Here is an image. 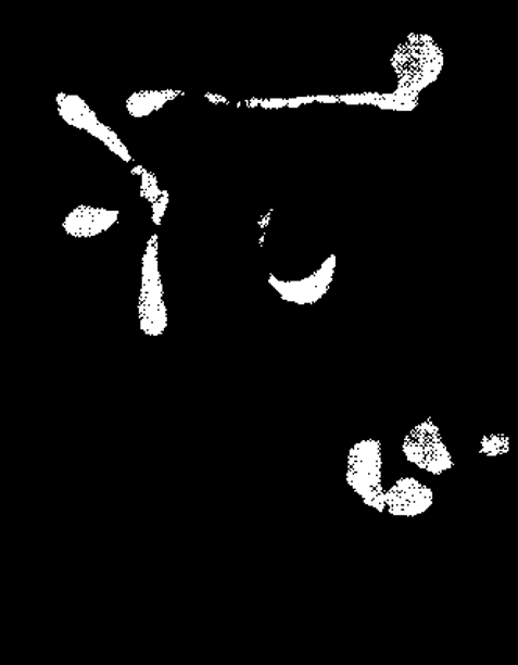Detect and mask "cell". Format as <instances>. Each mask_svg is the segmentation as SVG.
I'll return each instance as SVG.
<instances>
[{
	"mask_svg": "<svg viewBox=\"0 0 518 665\" xmlns=\"http://www.w3.org/2000/svg\"><path fill=\"white\" fill-rule=\"evenodd\" d=\"M349 482L366 503L380 507V453L374 442H363L353 449L350 455Z\"/></svg>",
	"mask_w": 518,
	"mask_h": 665,
	"instance_id": "obj_1",
	"label": "cell"
}]
</instances>
